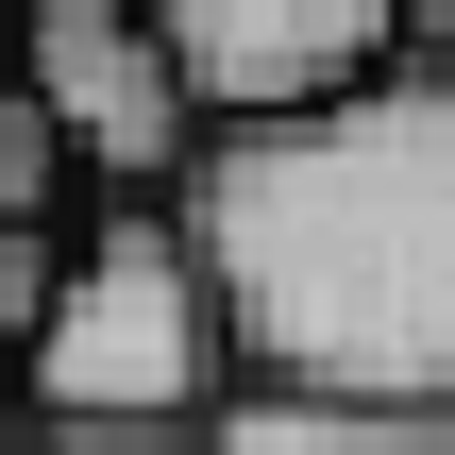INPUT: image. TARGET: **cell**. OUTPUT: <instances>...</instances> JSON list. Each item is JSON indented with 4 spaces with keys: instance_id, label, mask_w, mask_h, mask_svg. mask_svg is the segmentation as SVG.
Returning <instances> with one entry per match:
<instances>
[{
    "instance_id": "1",
    "label": "cell",
    "mask_w": 455,
    "mask_h": 455,
    "mask_svg": "<svg viewBox=\"0 0 455 455\" xmlns=\"http://www.w3.org/2000/svg\"><path fill=\"white\" fill-rule=\"evenodd\" d=\"M186 253L253 388L304 405H455V84H355L338 118L220 135L186 169Z\"/></svg>"
},
{
    "instance_id": "2",
    "label": "cell",
    "mask_w": 455,
    "mask_h": 455,
    "mask_svg": "<svg viewBox=\"0 0 455 455\" xmlns=\"http://www.w3.org/2000/svg\"><path fill=\"white\" fill-rule=\"evenodd\" d=\"M220 371H236V338H220V287L169 203H118L101 236H68V304L17 355L34 422H220Z\"/></svg>"
},
{
    "instance_id": "3",
    "label": "cell",
    "mask_w": 455,
    "mask_h": 455,
    "mask_svg": "<svg viewBox=\"0 0 455 455\" xmlns=\"http://www.w3.org/2000/svg\"><path fill=\"white\" fill-rule=\"evenodd\" d=\"M17 84H34V118H51L68 169H101L118 203H186L203 118H186L169 34H152L135 0H34V17H17Z\"/></svg>"
},
{
    "instance_id": "4",
    "label": "cell",
    "mask_w": 455,
    "mask_h": 455,
    "mask_svg": "<svg viewBox=\"0 0 455 455\" xmlns=\"http://www.w3.org/2000/svg\"><path fill=\"white\" fill-rule=\"evenodd\" d=\"M169 84L220 135H287V118H338L355 84H388V17L371 0H169Z\"/></svg>"
},
{
    "instance_id": "5",
    "label": "cell",
    "mask_w": 455,
    "mask_h": 455,
    "mask_svg": "<svg viewBox=\"0 0 455 455\" xmlns=\"http://www.w3.org/2000/svg\"><path fill=\"white\" fill-rule=\"evenodd\" d=\"M203 455H439L405 405H304V388H236L220 422H203Z\"/></svg>"
},
{
    "instance_id": "6",
    "label": "cell",
    "mask_w": 455,
    "mask_h": 455,
    "mask_svg": "<svg viewBox=\"0 0 455 455\" xmlns=\"http://www.w3.org/2000/svg\"><path fill=\"white\" fill-rule=\"evenodd\" d=\"M51 186H68V152H51V118L17 84V17H0V220H51Z\"/></svg>"
},
{
    "instance_id": "7",
    "label": "cell",
    "mask_w": 455,
    "mask_h": 455,
    "mask_svg": "<svg viewBox=\"0 0 455 455\" xmlns=\"http://www.w3.org/2000/svg\"><path fill=\"white\" fill-rule=\"evenodd\" d=\"M51 304H68V236L51 220H0V355H34Z\"/></svg>"
},
{
    "instance_id": "8",
    "label": "cell",
    "mask_w": 455,
    "mask_h": 455,
    "mask_svg": "<svg viewBox=\"0 0 455 455\" xmlns=\"http://www.w3.org/2000/svg\"><path fill=\"white\" fill-rule=\"evenodd\" d=\"M34 455H203V422H51Z\"/></svg>"
},
{
    "instance_id": "9",
    "label": "cell",
    "mask_w": 455,
    "mask_h": 455,
    "mask_svg": "<svg viewBox=\"0 0 455 455\" xmlns=\"http://www.w3.org/2000/svg\"><path fill=\"white\" fill-rule=\"evenodd\" d=\"M422 439H439V455H455V405H422Z\"/></svg>"
},
{
    "instance_id": "10",
    "label": "cell",
    "mask_w": 455,
    "mask_h": 455,
    "mask_svg": "<svg viewBox=\"0 0 455 455\" xmlns=\"http://www.w3.org/2000/svg\"><path fill=\"white\" fill-rule=\"evenodd\" d=\"M0 455H34V439H17V405H0Z\"/></svg>"
},
{
    "instance_id": "11",
    "label": "cell",
    "mask_w": 455,
    "mask_h": 455,
    "mask_svg": "<svg viewBox=\"0 0 455 455\" xmlns=\"http://www.w3.org/2000/svg\"><path fill=\"white\" fill-rule=\"evenodd\" d=\"M0 388H17V355H0Z\"/></svg>"
}]
</instances>
